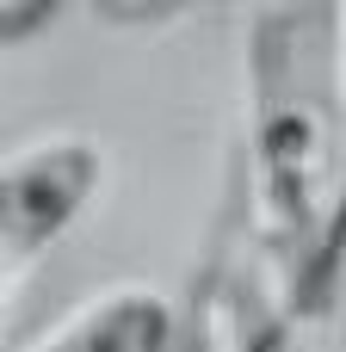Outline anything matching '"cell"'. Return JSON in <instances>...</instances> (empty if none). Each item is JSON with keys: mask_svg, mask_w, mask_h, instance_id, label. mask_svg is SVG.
Masks as SVG:
<instances>
[{"mask_svg": "<svg viewBox=\"0 0 346 352\" xmlns=\"http://www.w3.org/2000/svg\"><path fill=\"white\" fill-rule=\"evenodd\" d=\"M241 74L260 266L291 316H328L346 278L340 0H260Z\"/></svg>", "mask_w": 346, "mask_h": 352, "instance_id": "6da1fadb", "label": "cell"}, {"mask_svg": "<svg viewBox=\"0 0 346 352\" xmlns=\"http://www.w3.org/2000/svg\"><path fill=\"white\" fill-rule=\"evenodd\" d=\"M99 186V148L87 136H50L6 161L0 173V266L19 278L37 254H50Z\"/></svg>", "mask_w": 346, "mask_h": 352, "instance_id": "7a4b0ae2", "label": "cell"}, {"mask_svg": "<svg viewBox=\"0 0 346 352\" xmlns=\"http://www.w3.org/2000/svg\"><path fill=\"white\" fill-rule=\"evenodd\" d=\"M167 346H173V309L155 291H111V297L87 303L37 352H167Z\"/></svg>", "mask_w": 346, "mask_h": 352, "instance_id": "3957f363", "label": "cell"}, {"mask_svg": "<svg viewBox=\"0 0 346 352\" xmlns=\"http://www.w3.org/2000/svg\"><path fill=\"white\" fill-rule=\"evenodd\" d=\"M50 6H56V0H0V25H6V37L37 31V25L50 19Z\"/></svg>", "mask_w": 346, "mask_h": 352, "instance_id": "277c9868", "label": "cell"}, {"mask_svg": "<svg viewBox=\"0 0 346 352\" xmlns=\"http://www.w3.org/2000/svg\"><path fill=\"white\" fill-rule=\"evenodd\" d=\"M111 19H161V12H180L186 0H99Z\"/></svg>", "mask_w": 346, "mask_h": 352, "instance_id": "5b68a950", "label": "cell"}, {"mask_svg": "<svg viewBox=\"0 0 346 352\" xmlns=\"http://www.w3.org/2000/svg\"><path fill=\"white\" fill-rule=\"evenodd\" d=\"M340 56H346V0H340Z\"/></svg>", "mask_w": 346, "mask_h": 352, "instance_id": "8992f818", "label": "cell"}]
</instances>
